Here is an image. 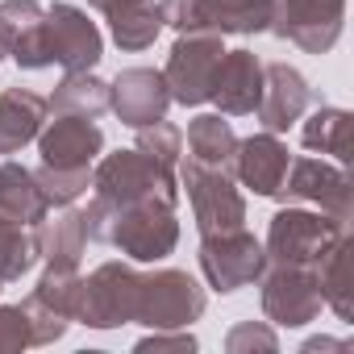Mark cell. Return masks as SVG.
<instances>
[{"mask_svg": "<svg viewBox=\"0 0 354 354\" xmlns=\"http://www.w3.org/2000/svg\"><path fill=\"white\" fill-rule=\"evenodd\" d=\"M180 192H188L201 238L246 225V196H242V188L230 171H217V167H205V162L188 158L180 167Z\"/></svg>", "mask_w": 354, "mask_h": 354, "instance_id": "cell-7", "label": "cell"}, {"mask_svg": "<svg viewBox=\"0 0 354 354\" xmlns=\"http://www.w3.org/2000/svg\"><path fill=\"white\" fill-rule=\"evenodd\" d=\"M221 55H225L221 34H175L167 67H162L171 104H184V109L209 104V88H213V71Z\"/></svg>", "mask_w": 354, "mask_h": 354, "instance_id": "cell-10", "label": "cell"}, {"mask_svg": "<svg viewBox=\"0 0 354 354\" xmlns=\"http://www.w3.org/2000/svg\"><path fill=\"white\" fill-rule=\"evenodd\" d=\"M317 100H321V96H317V88L300 75V67H292V63H283V59L263 63V96H259L254 117H259V125H263L267 133H288V129L308 113V104H317Z\"/></svg>", "mask_w": 354, "mask_h": 354, "instance_id": "cell-14", "label": "cell"}, {"mask_svg": "<svg viewBox=\"0 0 354 354\" xmlns=\"http://www.w3.org/2000/svg\"><path fill=\"white\" fill-rule=\"evenodd\" d=\"M30 346H34V333H30L26 304H0V354L30 350Z\"/></svg>", "mask_w": 354, "mask_h": 354, "instance_id": "cell-33", "label": "cell"}, {"mask_svg": "<svg viewBox=\"0 0 354 354\" xmlns=\"http://www.w3.org/2000/svg\"><path fill=\"white\" fill-rule=\"evenodd\" d=\"M125 5H133V0H88V9H96V13H117V9H125Z\"/></svg>", "mask_w": 354, "mask_h": 354, "instance_id": "cell-36", "label": "cell"}, {"mask_svg": "<svg viewBox=\"0 0 354 354\" xmlns=\"http://www.w3.org/2000/svg\"><path fill=\"white\" fill-rule=\"evenodd\" d=\"M350 109L342 104H325L317 100V109L308 117H300V142L304 150L321 154V158H333V162H350Z\"/></svg>", "mask_w": 354, "mask_h": 354, "instance_id": "cell-23", "label": "cell"}, {"mask_svg": "<svg viewBox=\"0 0 354 354\" xmlns=\"http://www.w3.org/2000/svg\"><path fill=\"white\" fill-rule=\"evenodd\" d=\"M42 0H0V46H5V55L38 26L42 17Z\"/></svg>", "mask_w": 354, "mask_h": 354, "instance_id": "cell-31", "label": "cell"}, {"mask_svg": "<svg viewBox=\"0 0 354 354\" xmlns=\"http://www.w3.org/2000/svg\"><path fill=\"white\" fill-rule=\"evenodd\" d=\"M288 162H292V150L279 133H250V138H238V150H234V180L263 196V201H279V188H283V175H288Z\"/></svg>", "mask_w": 354, "mask_h": 354, "instance_id": "cell-15", "label": "cell"}, {"mask_svg": "<svg viewBox=\"0 0 354 354\" xmlns=\"http://www.w3.org/2000/svg\"><path fill=\"white\" fill-rule=\"evenodd\" d=\"M9 59L21 71H46V67L96 71V63L104 59V34L80 5L55 0L42 9L38 26L9 50Z\"/></svg>", "mask_w": 354, "mask_h": 354, "instance_id": "cell-1", "label": "cell"}, {"mask_svg": "<svg viewBox=\"0 0 354 354\" xmlns=\"http://www.w3.org/2000/svg\"><path fill=\"white\" fill-rule=\"evenodd\" d=\"M84 217H88V238L121 250L129 263H162L180 246V217H175V205L162 201L125 205V209H104L88 201Z\"/></svg>", "mask_w": 354, "mask_h": 354, "instance_id": "cell-2", "label": "cell"}, {"mask_svg": "<svg viewBox=\"0 0 354 354\" xmlns=\"http://www.w3.org/2000/svg\"><path fill=\"white\" fill-rule=\"evenodd\" d=\"M88 217L75 205H63L59 217L46 213V221L38 225V246H42V263L55 267H80L88 254Z\"/></svg>", "mask_w": 354, "mask_h": 354, "instance_id": "cell-21", "label": "cell"}, {"mask_svg": "<svg viewBox=\"0 0 354 354\" xmlns=\"http://www.w3.org/2000/svg\"><path fill=\"white\" fill-rule=\"evenodd\" d=\"M259 96H263V59L246 46L225 50L217 71H213V88H209V100L217 104V113L221 117H250L259 109Z\"/></svg>", "mask_w": 354, "mask_h": 354, "instance_id": "cell-18", "label": "cell"}, {"mask_svg": "<svg viewBox=\"0 0 354 354\" xmlns=\"http://www.w3.org/2000/svg\"><path fill=\"white\" fill-rule=\"evenodd\" d=\"M225 350H230V354H254V350L275 354V350H279V333H275L271 321H238V325L225 333Z\"/></svg>", "mask_w": 354, "mask_h": 354, "instance_id": "cell-32", "label": "cell"}, {"mask_svg": "<svg viewBox=\"0 0 354 354\" xmlns=\"http://www.w3.org/2000/svg\"><path fill=\"white\" fill-rule=\"evenodd\" d=\"M109 109L129 129L162 121L167 109H171V92H167L162 71H154V67H125V71H117V80L109 84Z\"/></svg>", "mask_w": 354, "mask_h": 354, "instance_id": "cell-17", "label": "cell"}, {"mask_svg": "<svg viewBox=\"0 0 354 354\" xmlns=\"http://www.w3.org/2000/svg\"><path fill=\"white\" fill-rule=\"evenodd\" d=\"M46 117V96H38L34 88H5L0 92V154H17L30 142H38Z\"/></svg>", "mask_w": 354, "mask_h": 354, "instance_id": "cell-19", "label": "cell"}, {"mask_svg": "<svg viewBox=\"0 0 354 354\" xmlns=\"http://www.w3.org/2000/svg\"><path fill=\"white\" fill-rule=\"evenodd\" d=\"M138 292H142V271L133 263L109 259L84 275L80 288V308L75 321L88 329H121L138 321Z\"/></svg>", "mask_w": 354, "mask_h": 354, "instance_id": "cell-6", "label": "cell"}, {"mask_svg": "<svg viewBox=\"0 0 354 354\" xmlns=\"http://www.w3.org/2000/svg\"><path fill=\"white\" fill-rule=\"evenodd\" d=\"M162 34V17H158V5L150 0H133V5L109 13V38L125 50V55H138V50H150Z\"/></svg>", "mask_w": 354, "mask_h": 354, "instance_id": "cell-28", "label": "cell"}, {"mask_svg": "<svg viewBox=\"0 0 354 354\" xmlns=\"http://www.w3.org/2000/svg\"><path fill=\"white\" fill-rule=\"evenodd\" d=\"M50 113H71V117H100L109 109V80L96 71H67L55 92L46 96Z\"/></svg>", "mask_w": 354, "mask_h": 354, "instance_id": "cell-25", "label": "cell"}, {"mask_svg": "<svg viewBox=\"0 0 354 354\" xmlns=\"http://www.w3.org/2000/svg\"><path fill=\"white\" fill-rule=\"evenodd\" d=\"M234 150H238V133L221 113H201V117L188 121V154H192V162L234 171Z\"/></svg>", "mask_w": 354, "mask_h": 354, "instance_id": "cell-24", "label": "cell"}, {"mask_svg": "<svg viewBox=\"0 0 354 354\" xmlns=\"http://www.w3.org/2000/svg\"><path fill=\"white\" fill-rule=\"evenodd\" d=\"M321 350H337V354H346L350 342H346V337H325V333H317V337H308V342L300 346V354H321Z\"/></svg>", "mask_w": 354, "mask_h": 354, "instance_id": "cell-35", "label": "cell"}, {"mask_svg": "<svg viewBox=\"0 0 354 354\" xmlns=\"http://www.w3.org/2000/svg\"><path fill=\"white\" fill-rule=\"evenodd\" d=\"M346 234H350V221H337L321 209H279L267 225L263 250H267V263L317 267V259Z\"/></svg>", "mask_w": 354, "mask_h": 354, "instance_id": "cell-5", "label": "cell"}, {"mask_svg": "<svg viewBox=\"0 0 354 354\" xmlns=\"http://www.w3.org/2000/svg\"><path fill=\"white\" fill-rule=\"evenodd\" d=\"M34 180H38L46 205H50V209H63V205H75V201L92 188V167L67 171V167H46V162H38Z\"/></svg>", "mask_w": 354, "mask_h": 354, "instance_id": "cell-29", "label": "cell"}, {"mask_svg": "<svg viewBox=\"0 0 354 354\" xmlns=\"http://www.w3.org/2000/svg\"><path fill=\"white\" fill-rule=\"evenodd\" d=\"M279 0H196V26L201 34H267Z\"/></svg>", "mask_w": 354, "mask_h": 354, "instance_id": "cell-20", "label": "cell"}, {"mask_svg": "<svg viewBox=\"0 0 354 354\" xmlns=\"http://www.w3.org/2000/svg\"><path fill=\"white\" fill-rule=\"evenodd\" d=\"M92 201L104 209H125V205H180V175L175 167L154 162L142 150H113L92 162Z\"/></svg>", "mask_w": 354, "mask_h": 354, "instance_id": "cell-3", "label": "cell"}, {"mask_svg": "<svg viewBox=\"0 0 354 354\" xmlns=\"http://www.w3.org/2000/svg\"><path fill=\"white\" fill-rule=\"evenodd\" d=\"M0 63H5V46H0Z\"/></svg>", "mask_w": 354, "mask_h": 354, "instance_id": "cell-37", "label": "cell"}, {"mask_svg": "<svg viewBox=\"0 0 354 354\" xmlns=\"http://www.w3.org/2000/svg\"><path fill=\"white\" fill-rule=\"evenodd\" d=\"M346 30V0H279L271 30L304 55H329Z\"/></svg>", "mask_w": 354, "mask_h": 354, "instance_id": "cell-12", "label": "cell"}, {"mask_svg": "<svg viewBox=\"0 0 354 354\" xmlns=\"http://www.w3.org/2000/svg\"><path fill=\"white\" fill-rule=\"evenodd\" d=\"M259 304L263 317L283 329H304L325 308L313 267H292V263H267V271L259 275Z\"/></svg>", "mask_w": 354, "mask_h": 354, "instance_id": "cell-9", "label": "cell"}, {"mask_svg": "<svg viewBox=\"0 0 354 354\" xmlns=\"http://www.w3.org/2000/svg\"><path fill=\"white\" fill-rule=\"evenodd\" d=\"M313 275H317V288H321L325 308H333V317L350 325V317H354V308H350V234L342 242H333L317 259Z\"/></svg>", "mask_w": 354, "mask_h": 354, "instance_id": "cell-26", "label": "cell"}, {"mask_svg": "<svg viewBox=\"0 0 354 354\" xmlns=\"http://www.w3.org/2000/svg\"><path fill=\"white\" fill-rule=\"evenodd\" d=\"M46 213H50V205L34 180V171L26 162L5 158L0 162V217L21 221V225H42Z\"/></svg>", "mask_w": 354, "mask_h": 354, "instance_id": "cell-22", "label": "cell"}, {"mask_svg": "<svg viewBox=\"0 0 354 354\" xmlns=\"http://www.w3.org/2000/svg\"><path fill=\"white\" fill-rule=\"evenodd\" d=\"M133 150L150 154V158H154V162H162V167H180V154H184V133L175 129L167 117H162V121H150V125H142V129H138Z\"/></svg>", "mask_w": 354, "mask_h": 354, "instance_id": "cell-30", "label": "cell"}, {"mask_svg": "<svg viewBox=\"0 0 354 354\" xmlns=\"http://www.w3.org/2000/svg\"><path fill=\"white\" fill-rule=\"evenodd\" d=\"M209 308V292L201 288L196 275L180 267H154L142 271V292H138V321L146 329H188L201 321Z\"/></svg>", "mask_w": 354, "mask_h": 354, "instance_id": "cell-4", "label": "cell"}, {"mask_svg": "<svg viewBox=\"0 0 354 354\" xmlns=\"http://www.w3.org/2000/svg\"><path fill=\"white\" fill-rule=\"evenodd\" d=\"M38 154L46 167H92L104 154V129L96 125V117H71V113H55V121L46 117L42 133H38Z\"/></svg>", "mask_w": 354, "mask_h": 354, "instance_id": "cell-16", "label": "cell"}, {"mask_svg": "<svg viewBox=\"0 0 354 354\" xmlns=\"http://www.w3.org/2000/svg\"><path fill=\"white\" fill-rule=\"evenodd\" d=\"M0 292H5V288H0Z\"/></svg>", "mask_w": 354, "mask_h": 354, "instance_id": "cell-38", "label": "cell"}, {"mask_svg": "<svg viewBox=\"0 0 354 354\" xmlns=\"http://www.w3.org/2000/svg\"><path fill=\"white\" fill-rule=\"evenodd\" d=\"M42 263V246H38V225H21L0 217V288L17 283L21 275H30Z\"/></svg>", "mask_w": 354, "mask_h": 354, "instance_id": "cell-27", "label": "cell"}, {"mask_svg": "<svg viewBox=\"0 0 354 354\" xmlns=\"http://www.w3.org/2000/svg\"><path fill=\"white\" fill-rule=\"evenodd\" d=\"M350 175L342 162L329 158H292L279 201H296V205H313L337 221H350Z\"/></svg>", "mask_w": 354, "mask_h": 354, "instance_id": "cell-13", "label": "cell"}, {"mask_svg": "<svg viewBox=\"0 0 354 354\" xmlns=\"http://www.w3.org/2000/svg\"><path fill=\"white\" fill-rule=\"evenodd\" d=\"M196 263H201V275H205V283L213 292L234 296V292L259 283V275L267 271V250L246 225H238V230L201 238Z\"/></svg>", "mask_w": 354, "mask_h": 354, "instance_id": "cell-8", "label": "cell"}, {"mask_svg": "<svg viewBox=\"0 0 354 354\" xmlns=\"http://www.w3.org/2000/svg\"><path fill=\"white\" fill-rule=\"evenodd\" d=\"M196 346H201V342H196L188 329H150L146 337L133 342L138 354H150V350H154V354H158V350H184V354H188V350H196Z\"/></svg>", "mask_w": 354, "mask_h": 354, "instance_id": "cell-34", "label": "cell"}, {"mask_svg": "<svg viewBox=\"0 0 354 354\" xmlns=\"http://www.w3.org/2000/svg\"><path fill=\"white\" fill-rule=\"evenodd\" d=\"M80 288H84L80 267H55V263L42 267L34 292L21 300L26 313H30L34 346H55V342L67 337V329L75 321V308H80Z\"/></svg>", "mask_w": 354, "mask_h": 354, "instance_id": "cell-11", "label": "cell"}]
</instances>
